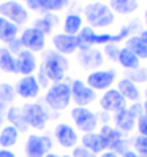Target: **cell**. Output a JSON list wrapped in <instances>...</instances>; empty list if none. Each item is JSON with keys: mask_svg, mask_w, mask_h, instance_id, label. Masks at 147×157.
Here are the masks:
<instances>
[{"mask_svg": "<svg viewBox=\"0 0 147 157\" xmlns=\"http://www.w3.org/2000/svg\"><path fill=\"white\" fill-rule=\"evenodd\" d=\"M21 44L22 48H25L27 51H41L46 44V36L43 32H40L35 27H30V29H25L21 35Z\"/></svg>", "mask_w": 147, "mask_h": 157, "instance_id": "cell-13", "label": "cell"}, {"mask_svg": "<svg viewBox=\"0 0 147 157\" xmlns=\"http://www.w3.org/2000/svg\"><path fill=\"white\" fill-rule=\"evenodd\" d=\"M133 147H134L133 151H136L139 155L145 154V152H147V136L138 135L134 140H133Z\"/></svg>", "mask_w": 147, "mask_h": 157, "instance_id": "cell-33", "label": "cell"}, {"mask_svg": "<svg viewBox=\"0 0 147 157\" xmlns=\"http://www.w3.org/2000/svg\"><path fill=\"white\" fill-rule=\"evenodd\" d=\"M128 78H130L133 82H145L147 81V68H136L131 70V73H128Z\"/></svg>", "mask_w": 147, "mask_h": 157, "instance_id": "cell-34", "label": "cell"}, {"mask_svg": "<svg viewBox=\"0 0 147 157\" xmlns=\"http://www.w3.org/2000/svg\"><path fill=\"white\" fill-rule=\"evenodd\" d=\"M106 54L111 59H117V54H119V49L116 48L114 44H106Z\"/></svg>", "mask_w": 147, "mask_h": 157, "instance_id": "cell-40", "label": "cell"}, {"mask_svg": "<svg viewBox=\"0 0 147 157\" xmlns=\"http://www.w3.org/2000/svg\"><path fill=\"white\" fill-rule=\"evenodd\" d=\"M54 136H56V140L59 141V144L62 147H75L78 144V140H79L76 130L70 124H65V122L56 125Z\"/></svg>", "mask_w": 147, "mask_h": 157, "instance_id": "cell-14", "label": "cell"}, {"mask_svg": "<svg viewBox=\"0 0 147 157\" xmlns=\"http://www.w3.org/2000/svg\"><path fill=\"white\" fill-rule=\"evenodd\" d=\"M40 68L44 71V75L48 76L49 81L60 82L65 76V71L68 70V60L65 59V56L59 54L57 51H48L44 54V59Z\"/></svg>", "mask_w": 147, "mask_h": 157, "instance_id": "cell-2", "label": "cell"}, {"mask_svg": "<svg viewBox=\"0 0 147 157\" xmlns=\"http://www.w3.org/2000/svg\"><path fill=\"white\" fill-rule=\"evenodd\" d=\"M139 2L138 0H109V8L112 10V13L119 14H131L138 10Z\"/></svg>", "mask_w": 147, "mask_h": 157, "instance_id": "cell-25", "label": "cell"}, {"mask_svg": "<svg viewBox=\"0 0 147 157\" xmlns=\"http://www.w3.org/2000/svg\"><path fill=\"white\" fill-rule=\"evenodd\" d=\"M130 32H131V27L125 25L117 35H109V33L98 35L89 25V27H82L81 32L76 36H78V43H79L81 51H84V49H90L94 44H114L117 41H122V40L127 38V36H130Z\"/></svg>", "mask_w": 147, "mask_h": 157, "instance_id": "cell-1", "label": "cell"}, {"mask_svg": "<svg viewBox=\"0 0 147 157\" xmlns=\"http://www.w3.org/2000/svg\"><path fill=\"white\" fill-rule=\"evenodd\" d=\"M14 90H16V94L22 98H35L40 94V84H38V81H36L35 76L29 75V76L21 78L16 82Z\"/></svg>", "mask_w": 147, "mask_h": 157, "instance_id": "cell-15", "label": "cell"}, {"mask_svg": "<svg viewBox=\"0 0 147 157\" xmlns=\"http://www.w3.org/2000/svg\"><path fill=\"white\" fill-rule=\"evenodd\" d=\"M71 87V100L76 103V106H87L90 103H94L97 94L95 90L87 86V82L81 81V79H75L70 84Z\"/></svg>", "mask_w": 147, "mask_h": 157, "instance_id": "cell-9", "label": "cell"}, {"mask_svg": "<svg viewBox=\"0 0 147 157\" xmlns=\"http://www.w3.org/2000/svg\"><path fill=\"white\" fill-rule=\"evenodd\" d=\"M100 106L106 113H117L127 108V100L117 89H108L100 98Z\"/></svg>", "mask_w": 147, "mask_h": 157, "instance_id": "cell-10", "label": "cell"}, {"mask_svg": "<svg viewBox=\"0 0 147 157\" xmlns=\"http://www.w3.org/2000/svg\"><path fill=\"white\" fill-rule=\"evenodd\" d=\"M144 21H145V29H147V10H145V13H144Z\"/></svg>", "mask_w": 147, "mask_h": 157, "instance_id": "cell-47", "label": "cell"}, {"mask_svg": "<svg viewBox=\"0 0 147 157\" xmlns=\"http://www.w3.org/2000/svg\"><path fill=\"white\" fill-rule=\"evenodd\" d=\"M22 111L25 116V121L29 127L36 128V130H43L46 127V122L49 119V114L46 111V108L40 103H27L22 106Z\"/></svg>", "mask_w": 147, "mask_h": 157, "instance_id": "cell-7", "label": "cell"}, {"mask_svg": "<svg viewBox=\"0 0 147 157\" xmlns=\"http://www.w3.org/2000/svg\"><path fill=\"white\" fill-rule=\"evenodd\" d=\"M8 51L10 52H14V54H19L22 51V44H21V40L19 38H14L8 43Z\"/></svg>", "mask_w": 147, "mask_h": 157, "instance_id": "cell-38", "label": "cell"}, {"mask_svg": "<svg viewBox=\"0 0 147 157\" xmlns=\"http://www.w3.org/2000/svg\"><path fill=\"white\" fill-rule=\"evenodd\" d=\"M127 48L131 49L139 59H147V38L141 35H130L127 38Z\"/></svg>", "mask_w": 147, "mask_h": 157, "instance_id": "cell-24", "label": "cell"}, {"mask_svg": "<svg viewBox=\"0 0 147 157\" xmlns=\"http://www.w3.org/2000/svg\"><path fill=\"white\" fill-rule=\"evenodd\" d=\"M139 57L136 56V54L131 51V49H128L127 46L122 49H119V54H117V62L120 63V65L127 70H136V68H139Z\"/></svg>", "mask_w": 147, "mask_h": 157, "instance_id": "cell-23", "label": "cell"}, {"mask_svg": "<svg viewBox=\"0 0 147 157\" xmlns=\"http://www.w3.org/2000/svg\"><path fill=\"white\" fill-rule=\"evenodd\" d=\"M128 109L131 111V114L138 119L139 116L145 114V109H144V103H141V101H134V103H131L130 106H127Z\"/></svg>", "mask_w": 147, "mask_h": 157, "instance_id": "cell-37", "label": "cell"}, {"mask_svg": "<svg viewBox=\"0 0 147 157\" xmlns=\"http://www.w3.org/2000/svg\"><path fill=\"white\" fill-rule=\"evenodd\" d=\"M100 135L106 141L108 151H112L116 154H123L125 151H128V141L123 138V133L120 130H117L116 127L105 124L100 128Z\"/></svg>", "mask_w": 147, "mask_h": 157, "instance_id": "cell-6", "label": "cell"}, {"mask_svg": "<svg viewBox=\"0 0 147 157\" xmlns=\"http://www.w3.org/2000/svg\"><path fill=\"white\" fill-rule=\"evenodd\" d=\"M62 157H71V155H62Z\"/></svg>", "mask_w": 147, "mask_h": 157, "instance_id": "cell-51", "label": "cell"}, {"mask_svg": "<svg viewBox=\"0 0 147 157\" xmlns=\"http://www.w3.org/2000/svg\"><path fill=\"white\" fill-rule=\"evenodd\" d=\"M52 149V140L48 135H29L25 141V157H44Z\"/></svg>", "mask_w": 147, "mask_h": 157, "instance_id": "cell-8", "label": "cell"}, {"mask_svg": "<svg viewBox=\"0 0 147 157\" xmlns=\"http://www.w3.org/2000/svg\"><path fill=\"white\" fill-rule=\"evenodd\" d=\"M70 0H38L40 8L46 11H59L68 5Z\"/></svg>", "mask_w": 147, "mask_h": 157, "instance_id": "cell-30", "label": "cell"}, {"mask_svg": "<svg viewBox=\"0 0 147 157\" xmlns=\"http://www.w3.org/2000/svg\"><path fill=\"white\" fill-rule=\"evenodd\" d=\"M24 2L27 3V6H29L30 10H40V3H38V0H24Z\"/></svg>", "mask_w": 147, "mask_h": 157, "instance_id": "cell-41", "label": "cell"}, {"mask_svg": "<svg viewBox=\"0 0 147 157\" xmlns=\"http://www.w3.org/2000/svg\"><path fill=\"white\" fill-rule=\"evenodd\" d=\"M84 16L90 27H108L114 22V13L108 5L101 2H94L89 3L84 8Z\"/></svg>", "mask_w": 147, "mask_h": 157, "instance_id": "cell-4", "label": "cell"}, {"mask_svg": "<svg viewBox=\"0 0 147 157\" xmlns=\"http://www.w3.org/2000/svg\"><path fill=\"white\" fill-rule=\"evenodd\" d=\"M6 119L10 125L16 127L19 132H27V128H29V124L25 121V116H24V111L22 108L19 106H11L6 109Z\"/></svg>", "mask_w": 147, "mask_h": 157, "instance_id": "cell-22", "label": "cell"}, {"mask_svg": "<svg viewBox=\"0 0 147 157\" xmlns=\"http://www.w3.org/2000/svg\"><path fill=\"white\" fill-rule=\"evenodd\" d=\"M117 90L122 94V97L128 101H139V98H141V90H139V87H138V84L136 82H133L130 78H123V79H120L117 82Z\"/></svg>", "mask_w": 147, "mask_h": 157, "instance_id": "cell-19", "label": "cell"}, {"mask_svg": "<svg viewBox=\"0 0 147 157\" xmlns=\"http://www.w3.org/2000/svg\"><path fill=\"white\" fill-rule=\"evenodd\" d=\"M17 138H19V130L13 125H5L0 130V146L5 149H10L11 146L17 143Z\"/></svg>", "mask_w": 147, "mask_h": 157, "instance_id": "cell-26", "label": "cell"}, {"mask_svg": "<svg viewBox=\"0 0 147 157\" xmlns=\"http://www.w3.org/2000/svg\"><path fill=\"white\" fill-rule=\"evenodd\" d=\"M114 124H116L117 130H120L122 133H130L134 128L136 117L131 114L130 109L125 108V109H122V111L114 113Z\"/></svg>", "mask_w": 147, "mask_h": 157, "instance_id": "cell-18", "label": "cell"}, {"mask_svg": "<svg viewBox=\"0 0 147 157\" xmlns=\"http://www.w3.org/2000/svg\"><path fill=\"white\" fill-rule=\"evenodd\" d=\"M16 60H17V73H22L25 76H29L36 68V59H35L33 54L27 49H22L17 54Z\"/></svg>", "mask_w": 147, "mask_h": 157, "instance_id": "cell-20", "label": "cell"}, {"mask_svg": "<svg viewBox=\"0 0 147 157\" xmlns=\"http://www.w3.org/2000/svg\"><path fill=\"white\" fill-rule=\"evenodd\" d=\"M57 19L56 17H52L51 14L44 16V17H40V19L35 21V29H38L40 32H43L44 35L46 33H51L52 29H54V22H56Z\"/></svg>", "mask_w": 147, "mask_h": 157, "instance_id": "cell-31", "label": "cell"}, {"mask_svg": "<svg viewBox=\"0 0 147 157\" xmlns=\"http://www.w3.org/2000/svg\"><path fill=\"white\" fill-rule=\"evenodd\" d=\"M0 70L8 71V73H17V60L8 51V48L0 49Z\"/></svg>", "mask_w": 147, "mask_h": 157, "instance_id": "cell-28", "label": "cell"}, {"mask_svg": "<svg viewBox=\"0 0 147 157\" xmlns=\"http://www.w3.org/2000/svg\"><path fill=\"white\" fill-rule=\"evenodd\" d=\"M136 128L139 132V135L147 136V114H142L136 119Z\"/></svg>", "mask_w": 147, "mask_h": 157, "instance_id": "cell-36", "label": "cell"}, {"mask_svg": "<svg viewBox=\"0 0 147 157\" xmlns=\"http://www.w3.org/2000/svg\"><path fill=\"white\" fill-rule=\"evenodd\" d=\"M0 16L6 17L8 21H11L13 24H24L29 19V13L21 5L14 2V0H8V2L0 5Z\"/></svg>", "mask_w": 147, "mask_h": 157, "instance_id": "cell-11", "label": "cell"}, {"mask_svg": "<svg viewBox=\"0 0 147 157\" xmlns=\"http://www.w3.org/2000/svg\"><path fill=\"white\" fill-rule=\"evenodd\" d=\"M36 81H38V84H40V87H46L49 84V79H48V76L44 75V71L40 68V73H38V78H36Z\"/></svg>", "mask_w": 147, "mask_h": 157, "instance_id": "cell-39", "label": "cell"}, {"mask_svg": "<svg viewBox=\"0 0 147 157\" xmlns=\"http://www.w3.org/2000/svg\"><path fill=\"white\" fill-rule=\"evenodd\" d=\"M82 29V17L76 13H71L65 17V22H63V30L68 35H76L79 33Z\"/></svg>", "mask_w": 147, "mask_h": 157, "instance_id": "cell-29", "label": "cell"}, {"mask_svg": "<svg viewBox=\"0 0 147 157\" xmlns=\"http://www.w3.org/2000/svg\"><path fill=\"white\" fill-rule=\"evenodd\" d=\"M6 114V108H5V103L0 101V121H3V116Z\"/></svg>", "mask_w": 147, "mask_h": 157, "instance_id": "cell-45", "label": "cell"}, {"mask_svg": "<svg viewBox=\"0 0 147 157\" xmlns=\"http://www.w3.org/2000/svg\"><path fill=\"white\" fill-rule=\"evenodd\" d=\"M16 35H17V25L8 21L6 17L0 16V40L10 43L11 40L16 38Z\"/></svg>", "mask_w": 147, "mask_h": 157, "instance_id": "cell-27", "label": "cell"}, {"mask_svg": "<svg viewBox=\"0 0 147 157\" xmlns=\"http://www.w3.org/2000/svg\"><path fill=\"white\" fill-rule=\"evenodd\" d=\"M44 157H60V155H57V154H54V152H48Z\"/></svg>", "mask_w": 147, "mask_h": 157, "instance_id": "cell-46", "label": "cell"}, {"mask_svg": "<svg viewBox=\"0 0 147 157\" xmlns=\"http://www.w3.org/2000/svg\"><path fill=\"white\" fill-rule=\"evenodd\" d=\"M44 101L49 108L56 109V111H62V109L68 108L71 101V87L67 82H54V84L48 89L44 95Z\"/></svg>", "mask_w": 147, "mask_h": 157, "instance_id": "cell-3", "label": "cell"}, {"mask_svg": "<svg viewBox=\"0 0 147 157\" xmlns=\"http://www.w3.org/2000/svg\"><path fill=\"white\" fill-rule=\"evenodd\" d=\"M52 43L56 46L59 54L65 56V54H71L79 48L78 36L76 35H68V33H59L52 38Z\"/></svg>", "mask_w": 147, "mask_h": 157, "instance_id": "cell-16", "label": "cell"}, {"mask_svg": "<svg viewBox=\"0 0 147 157\" xmlns=\"http://www.w3.org/2000/svg\"><path fill=\"white\" fill-rule=\"evenodd\" d=\"M79 62H81V65L84 67V68H97L100 67L103 63V54L100 52L98 49H84V51H81L79 54Z\"/></svg>", "mask_w": 147, "mask_h": 157, "instance_id": "cell-21", "label": "cell"}, {"mask_svg": "<svg viewBox=\"0 0 147 157\" xmlns=\"http://www.w3.org/2000/svg\"><path fill=\"white\" fill-rule=\"evenodd\" d=\"M100 157H120V155L112 152V151H105V152H101V155H100Z\"/></svg>", "mask_w": 147, "mask_h": 157, "instance_id": "cell-44", "label": "cell"}, {"mask_svg": "<svg viewBox=\"0 0 147 157\" xmlns=\"http://www.w3.org/2000/svg\"><path fill=\"white\" fill-rule=\"evenodd\" d=\"M71 157H97V154L90 152L89 149H86V147L81 144V146H75V147H73Z\"/></svg>", "mask_w": 147, "mask_h": 157, "instance_id": "cell-35", "label": "cell"}, {"mask_svg": "<svg viewBox=\"0 0 147 157\" xmlns=\"http://www.w3.org/2000/svg\"><path fill=\"white\" fill-rule=\"evenodd\" d=\"M144 95H145V105H147V89H145V92H144Z\"/></svg>", "mask_w": 147, "mask_h": 157, "instance_id": "cell-48", "label": "cell"}, {"mask_svg": "<svg viewBox=\"0 0 147 157\" xmlns=\"http://www.w3.org/2000/svg\"><path fill=\"white\" fill-rule=\"evenodd\" d=\"M122 157H141V155L138 154L136 151H133V149H128V151H125V152L122 154Z\"/></svg>", "mask_w": 147, "mask_h": 157, "instance_id": "cell-43", "label": "cell"}, {"mask_svg": "<svg viewBox=\"0 0 147 157\" xmlns=\"http://www.w3.org/2000/svg\"><path fill=\"white\" fill-rule=\"evenodd\" d=\"M82 146L89 149L90 152L94 154H101L105 151H108L106 141L103 140V136L100 135V132H90V133H84L81 138Z\"/></svg>", "mask_w": 147, "mask_h": 157, "instance_id": "cell-17", "label": "cell"}, {"mask_svg": "<svg viewBox=\"0 0 147 157\" xmlns=\"http://www.w3.org/2000/svg\"><path fill=\"white\" fill-rule=\"evenodd\" d=\"M144 109H145V114H147V105L144 103Z\"/></svg>", "mask_w": 147, "mask_h": 157, "instance_id": "cell-49", "label": "cell"}, {"mask_svg": "<svg viewBox=\"0 0 147 157\" xmlns=\"http://www.w3.org/2000/svg\"><path fill=\"white\" fill-rule=\"evenodd\" d=\"M0 128H2V121H0Z\"/></svg>", "mask_w": 147, "mask_h": 157, "instance_id": "cell-52", "label": "cell"}, {"mask_svg": "<svg viewBox=\"0 0 147 157\" xmlns=\"http://www.w3.org/2000/svg\"><path fill=\"white\" fill-rule=\"evenodd\" d=\"M0 157H16V154L10 149H5V147H0Z\"/></svg>", "mask_w": 147, "mask_h": 157, "instance_id": "cell-42", "label": "cell"}, {"mask_svg": "<svg viewBox=\"0 0 147 157\" xmlns=\"http://www.w3.org/2000/svg\"><path fill=\"white\" fill-rule=\"evenodd\" d=\"M71 119L75 125L84 133L95 132L98 125V116L87 106H75L71 109Z\"/></svg>", "mask_w": 147, "mask_h": 157, "instance_id": "cell-5", "label": "cell"}, {"mask_svg": "<svg viewBox=\"0 0 147 157\" xmlns=\"http://www.w3.org/2000/svg\"><path fill=\"white\" fill-rule=\"evenodd\" d=\"M116 81L114 70H95L87 76V86L94 90H108Z\"/></svg>", "mask_w": 147, "mask_h": 157, "instance_id": "cell-12", "label": "cell"}, {"mask_svg": "<svg viewBox=\"0 0 147 157\" xmlns=\"http://www.w3.org/2000/svg\"><path fill=\"white\" fill-rule=\"evenodd\" d=\"M16 97V90L11 84H8V82H2L0 84V101L2 103H11Z\"/></svg>", "mask_w": 147, "mask_h": 157, "instance_id": "cell-32", "label": "cell"}, {"mask_svg": "<svg viewBox=\"0 0 147 157\" xmlns=\"http://www.w3.org/2000/svg\"><path fill=\"white\" fill-rule=\"evenodd\" d=\"M141 157H147V152H145V154H142V155H141Z\"/></svg>", "mask_w": 147, "mask_h": 157, "instance_id": "cell-50", "label": "cell"}]
</instances>
